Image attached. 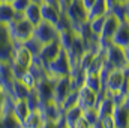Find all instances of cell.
Returning a JSON list of instances; mask_svg holds the SVG:
<instances>
[{
  "label": "cell",
  "mask_w": 129,
  "mask_h": 128,
  "mask_svg": "<svg viewBox=\"0 0 129 128\" xmlns=\"http://www.w3.org/2000/svg\"><path fill=\"white\" fill-rule=\"evenodd\" d=\"M8 26V30L11 38L14 39L15 44H23L26 42L29 38L33 36V30H35V26L32 23H29L23 15L21 17H17L15 20H12Z\"/></svg>",
  "instance_id": "cell-1"
},
{
  "label": "cell",
  "mask_w": 129,
  "mask_h": 128,
  "mask_svg": "<svg viewBox=\"0 0 129 128\" xmlns=\"http://www.w3.org/2000/svg\"><path fill=\"white\" fill-rule=\"evenodd\" d=\"M66 18L69 20L72 29L77 32L84 23H87V9L83 6V3L80 0H72L69 5L64 6V9L62 11Z\"/></svg>",
  "instance_id": "cell-2"
},
{
  "label": "cell",
  "mask_w": 129,
  "mask_h": 128,
  "mask_svg": "<svg viewBox=\"0 0 129 128\" xmlns=\"http://www.w3.org/2000/svg\"><path fill=\"white\" fill-rule=\"evenodd\" d=\"M45 69H47V75L51 77V78H54V80L59 78V77L69 75L71 71H72V65H71V60H69L68 53L62 48L60 53L57 54V57L47 65Z\"/></svg>",
  "instance_id": "cell-3"
},
{
  "label": "cell",
  "mask_w": 129,
  "mask_h": 128,
  "mask_svg": "<svg viewBox=\"0 0 129 128\" xmlns=\"http://www.w3.org/2000/svg\"><path fill=\"white\" fill-rule=\"evenodd\" d=\"M129 77V66L128 68H113L111 72L108 74L105 83H104V89L102 92L105 95L114 96L122 88L123 81Z\"/></svg>",
  "instance_id": "cell-4"
},
{
  "label": "cell",
  "mask_w": 129,
  "mask_h": 128,
  "mask_svg": "<svg viewBox=\"0 0 129 128\" xmlns=\"http://www.w3.org/2000/svg\"><path fill=\"white\" fill-rule=\"evenodd\" d=\"M105 60L113 68H128L129 66V47L122 48L114 44H110L104 48Z\"/></svg>",
  "instance_id": "cell-5"
},
{
  "label": "cell",
  "mask_w": 129,
  "mask_h": 128,
  "mask_svg": "<svg viewBox=\"0 0 129 128\" xmlns=\"http://www.w3.org/2000/svg\"><path fill=\"white\" fill-rule=\"evenodd\" d=\"M122 21L111 12H107L105 18H104V26H102V30L99 33V47L101 48H105L107 45L111 44V39H113V35L116 33L119 24Z\"/></svg>",
  "instance_id": "cell-6"
},
{
  "label": "cell",
  "mask_w": 129,
  "mask_h": 128,
  "mask_svg": "<svg viewBox=\"0 0 129 128\" xmlns=\"http://www.w3.org/2000/svg\"><path fill=\"white\" fill-rule=\"evenodd\" d=\"M15 42L11 38L8 26L0 24V62H9L15 48Z\"/></svg>",
  "instance_id": "cell-7"
},
{
  "label": "cell",
  "mask_w": 129,
  "mask_h": 128,
  "mask_svg": "<svg viewBox=\"0 0 129 128\" xmlns=\"http://www.w3.org/2000/svg\"><path fill=\"white\" fill-rule=\"evenodd\" d=\"M57 29L56 26L47 23V21H39L36 26H35V30H33V36L44 45V44H48L54 39H57Z\"/></svg>",
  "instance_id": "cell-8"
},
{
  "label": "cell",
  "mask_w": 129,
  "mask_h": 128,
  "mask_svg": "<svg viewBox=\"0 0 129 128\" xmlns=\"http://www.w3.org/2000/svg\"><path fill=\"white\" fill-rule=\"evenodd\" d=\"M39 6H41V18H42V21H47V23L56 26L59 23V20H60L62 9L57 5H54V3H51L48 0L41 2Z\"/></svg>",
  "instance_id": "cell-9"
},
{
  "label": "cell",
  "mask_w": 129,
  "mask_h": 128,
  "mask_svg": "<svg viewBox=\"0 0 129 128\" xmlns=\"http://www.w3.org/2000/svg\"><path fill=\"white\" fill-rule=\"evenodd\" d=\"M60 50H62V47H60L59 41L54 39V41H51V42L42 45V48H41L39 54L36 56V59L44 65V66H47L51 60H54V59L57 57V54L60 53Z\"/></svg>",
  "instance_id": "cell-10"
},
{
  "label": "cell",
  "mask_w": 129,
  "mask_h": 128,
  "mask_svg": "<svg viewBox=\"0 0 129 128\" xmlns=\"http://www.w3.org/2000/svg\"><path fill=\"white\" fill-rule=\"evenodd\" d=\"M53 89H54V78L51 77H44L42 80H39L35 86V91L39 96V101H41V105L45 104V102H50L53 101Z\"/></svg>",
  "instance_id": "cell-11"
},
{
  "label": "cell",
  "mask_w": 129,
  "mask_h": 128,
  "mask_svg": "<svg viewBox=\"0 0 129 128\" xmlns=\"http://www.w3.org/2000/svg\"><path fill=\"white\" fill-rule=\"evenodd\" d=\"M72 86H71V80H69V75H64V77H59L54 80V89H53V101L59 105H62L63 99L66 98V95L71 92ZM77 89V88H75Z\"/></svg>",
  "instance_id": "cell-12"
},
{
  "label": "cell",
  "mask_w": 129,
  "mask_h": 128,
  "mask_svg": "<svg viewBox=\"0 0 129 128\" xmlns=\"http://www.w3.org/2000/svg\"><path fill=\"white\" fill-rule=\"evenodd\" d=\"M114 128H129V101L117 104L113 112Z\"/></svg>",
  "instance_id": "cell-13"
},
{
  "label": "cell",
  "mask_w": 129,
  "mask_h": 128,
  "mask_svg": "<svg viewBox=\"0 0 129 128\" xmlns=\"http://www.w3.org/2000/svg\"><path fill=\"white\" fill-rule=\"evenodd\" d=\"M98 102V94L95 91L89 89L87 86L81 84L78 88V105L84 110V109H89V107H96Z\"/></svg>",
  "instance_id": "cell-14"
},
{
  "label": "cell",
  "mask_w": 129,
  "mask_h": 128,
  "mask_svg": "<svg viewBox=\"0 0 129 128\" xmlns=\"http://www.w3.org/2000/svg\"><path fill=\"white\" fill-rule=\"evenodd\" d=\"M111 44H114L117 47H122V48L129 47V21H122L119 24L116 33L113 35Z\"/></svg>",
  "instance_id": "cell-15"
},
{
  "label": "cell",
  "mask_w": 129,
  "mask_h": 128,
  "mask_svg": "<svg viewBox=\"0 0 129 128\" xmlns=\"http://www.w3.org/2000/svg\"><path fill=\"white\" fill-rule=\"evenodd\" d=\"M39 112L44 118V121H56L63 112L60 109L59 104H56L54 101H50V102H45L39 107Z\"/></svg>",
  "instance_id": "cell-16"
},
{
  "label": "cell",
  "mask_w": 129,
  "mask_h": 128,
  "mask_svg": "<svg viewBox=\"0 0 129 128\" xmlns=\"http://www.w3.org/2000/svg\"><path fill=\"white\" fill-rule=\"evenodd\" d=\"M14 72L11 68V62H0V84L5 88V91L9 94L11 92V86L14 81Z\"/></svg>",
  "instance_id": "cell-17"
},
{
  "label": "cell",
  "mask_w": 129,
  "mask_h": 128,
  "mask_svg": "<svg viewBox=\"0 0 129 128\" xmlns=\"http://www.w3.org/2000/svg\"><path fill=\"white\" fill-rule=\"evenodd\" d=\"M11 110H12L14 116H15L20 122H23V121L27 118V115L30 113V109H29L26 99H12Z\"/></svg>",
  "instance_id": "cell-18"
},
{
  "label": "cell",
  "mask_w": 129,
  "mask_h": 128,
  "mask_svg": "<svg viewBox=\"0 0 129 128\" xmlns=\"http://www.w3.org/2000/svg\"><path fill=\"white\" fill-rule=\"evenodd\" d=\"M23 17H24L29 23H32L33 26H36L39 21H42V18H41V6H39V2H35V0H33L32 3L26 8V11L23 12Z\"/></svg>",
  "instance_id": "cell-19"
},
{
  "label": "cell",
  "mask_w": 129,
  "mask_h": 128,
  "mask_svg": "<svg viewBox=\"0 0 129 128\" xmlns=\"http://www.w3.org/2000/svg\"><path fill=\"white\" fill-rule=\"evenodd\" d=\"M110 6L107 3V0H95L92 3V6L87 9V20L95 18V17H104L107 15Z\"/></svg>",
  "instance_id": "cell-20"
},
{
  "label": "cell",
  "mask_w": 129,
  "mask_h": 128,
  "mask_svg": "<svg viewBox=\"0 0 129 128\" xmlns=\"http://www.w3.org/2000/svg\"><path fill=\"white\" fill-rule=\"evenodd\" d=\"M29 88L18 78H14L12 86H11V92L9 95L12 96V99H26L29 95Z\"/></svg>",
  "instance_id": "cell-21"
},
{
  "label": "cell",
  "mask_w": 129,
  "mask_h": 128,
  "mask_svg": "<svg viewBox=\"0 0 129 128\" xmlns=\"http://www.w3.org/2000/svg\"><path fill=\"white\" fill-rule=\"evenodd\" d=\"M17 17H21V14H17L11 6V3L0 2V24H9Z\"/></svg>",
  "instance_id": "cell-22"
},
{
  "label": "cell",
  "mask_w": 129,
  "mask_h": 128,
  "mask_svg": "<svg viewBox=\"0 0 129 128\" xmlns=\"http://www.w3.org/2000/svg\"><path fill=\"white\" fill-rule=\"evenodd\" d=\"M81 116H83V109H81L78 104H75V105H72V107L63 110V118H64V121H66V124H68V128L74 127V124H75Z\"/></svg>",
  "instance_id": "cell-23"
},
{
  "label": "cell",
  "mask_w": 129,
  "mask_h": 128,
  "mask_svg": "<svg viewBox=\"0 0 129 128\" xmlns=\"http://www.w3.org/2000/svg\"><path fill=\"white\" fill-rule=\"evenodd\" d=\"M44 124V118L41 115L39 110H30V113L27 115V118L21 122L23 128H41Z\"/></svg>",
  "instance_id": "cell-24"
},
{
  "label": "cell",
  "mask_w": 129,
  "mask_h": 128,
  "mask_svg": "<svg viewBox=\"0 0 129 128\" xmlns=\"http://www.w3.org/2000/svg\"><path fill=\"white\" fill-rule=\"evenodd\" d=\"M98 50H93V48H86L84 50V53L80 56V59H78V62H77V66L75 68H78V69H81V71H87L89 69V66L92 65L93 62V57H95V54H96Z\"/></svg>",
  "instance_id": "cell-25"
},
{
  "label": "cell",
  "mask_w": 129,
  "mask_h": 128,
  "mask_svg": "<svg viewBox=\"0 0 129 128\" xmlns=\"http://www.w3.org/2000/svg\"><path fill=\"white\" fill-rule=\"evenodd\" d=\"M75 30L74 29H64V30H60L59 35H57V41L60 44V47L63 48L64 51H68L74 42V38H75Z\"/></svg>",
  "instance_id": "cell-26"
},
{
  "label": "cell",
  "mask_w": 129,
  "mask_h": 128,
  "mask_svg": "<svg viewBox=\"0 0 129 128\" xmlns=\"http://www.w3.org/2000/svg\"><path fill=\"white\" fill-rule=\"evenodd\" d=\"M83 84L87 86L89 89L95 91L96 94L102 92V83H101V78H99V75H98L96 72H86Z\"/></svg>",
  "instance_id": "cell-27"
},
{
  "label": "cell",
  "mask_w": 129,
  "mask_h": 128,
  "mask_svg": "<svg viewBox=\"0 0 129 128\" xmlns=\"http://www.w3.org/2000/svg\"><path fill=\"white\" fill-rule=\"evenodd\" d=\"M111 14H114L120 21H129V5H120V3H113L110 6Z\"/></svg>",
  "instance_id": "cell-28"
},
{
  "label": "cell",
  "mask_w": 129,
  "mask_h": 128,
  "mask_svg": "<svg viewBox=\"0 0 129 128\" xmlns=\"http://www.w3.org/2000/svg\"><path fill=\"white\" fill-rule=\"evenodd\" d=\"M77 102H78V88H77V89H71V92H69V94L66 95V98L63 99L60 109H62V112H63V110H66V109L75 105Z\"/></svg>",
  "instance_id": "cell-29"
},
{
  "label": "cell",
  "mask_w": 129,
  "mask_h": 128,
  "mask_svg": "<svg viewBox=\"0 0 129 128\" xmlns=\"http://www.w3.org/2000/svg\"><path fill=\"white\" fill-rule=\"evenodd\" d=\"M21 45H24L30 53L33 54V57H36L38 54H39V51H41V48H42V44L35 38V36H32V38H29L26 42H23Z\"/></svg>",
  "instance_id": "cell-30"
},
{
  "label": "cell",
  "mask_w": 129,
  "mask_h": 128,
  "mask_svg": "<svg viewBox=\"0 0 129 128\" xmlns=\"http://www.w3.org/2000/svg\"><path fill=\"white\" fill-rule=\"evenodd\" d=\"M104 18H105V15H104V17H95V18L87 20V24H89V27H90L92 33L96 35L98 38H99V33H101L102 26H104Z\"/></svg>",
  "instance_id": "cell-31"
},
{
  "label": "cell",
  "mask_w": 129,
  "mask_h": 128,
  "mask_svg": "<svg viewBox=\"0 0 129 128\" xmlns=\"http://www.w3.org/2000/svg\"><path fill=\"white\" fill-rule=\"evenodd\" d=\"M26 101H27V105H29L30 110H39L41 101H39V96H38V94H36L35 88L29 91V95H27V98H26Z\"/></svg>",
  "instance_id": "cell-32"
},
{
  "label": "cell",
  "mask_w": 129,
  "mask_h": 128,
  "mask_svg": "<svg viewBox=\"0 0 129 128\" xmlns=\"http://www.w3.org/2000/svg\"><path fill=\"white\" fill-rule=\"evenodd\" d=\"M83 118L89 122V124H92V125H95L98 122V112H96V107H89V109H84L83 110Z\"/></svg>",
  "instance_id": "cell-33"
},
{
  "label": "cell",
  "mask_w": 129,
  "mask_h": 128,
  "mask_svg": "<svg viewBox=\"0 0 129 128\" xmlns=\"http://www.w3.org/2000/svg\"><path fill=\"white\" fill-rule=\"evenodd\" d=\"M33 0H12L11 2V6L14 8V11L17 12V14H21L23 15V12L26 11V8L32 3Z\"/></svg>",
  "instance_id": "cell-34"
},
{
  "label": "cell",
  "mask_w": 129,
  "mask_h": 128,
  "mask_svg": "<svg viewBox=\"0 0 129 128\" xmlns=\"http://www.w3.org/2000/svg\"><path fill=\"white\" fill-rule=\"evenodd\" d=\"M101 128H114V121H113V116L111 115H107V116H101L96 122Z\"/></svg>",
  "instance_id": "cell-35"
},
{
  "label": "cell",
  "mask_w": 129,
  "mask_h": 128,
  "mask_svg": "<svg viewBox=\"0 0 129 128\" xmlns=\"http://www.w3.org/2000/svg\"><path fill=\"white\" fill-rule=\"evenodd\" d=\"M8 96H9V94H8V92L5 91V88L0 84V113H2V110H3V107H5V102H6Z\"/></svg>",
  "instance_id": "cell-36"
},
{
  "label": "cell",
  "mask_w": 129,
  "mask_h": 128,
  "mask_svg": "<svg viewBox=\"0 0 129 128\" xmlns=\"http://www.w3.org/2000/svg\"><path fill=\"white\" fill-rule=\"evenodd\" d=\"M92 127H93V125H92V124H89V122L81 116V118L74 124V127H72V128H92Z\"/></svg>",
  "instance_id": "cell-37"
},
{
  "label": "cell",
  "mask_w": 129,
  "mask_h": 128,
  "mask_svg": "<svg viewBox=\"0 0 129 128\" xmlns=\"http://www.w3.org/2000/svg\"><path fill=\"white\" fill-rule=\"evenodd\" d=\"M41 128H57V125H56L54 121H44V124H42Z\"/></svg>",
  "instance_id": "cell-38"
},
{
  "label": "cell",
  "mask_w": 129,
  "mask_h": 128,
  "mask_svg": "<svg viewBox=\"0 0 129 128\" xmlns=\"http://www.w3.org/2000/svg\"><path fill=\"white\" fill-rule=\"evenodd\" d=\"M80 2H81V3H83V6H84V8H86V9H89V8H90V6H92V3H93V2H95V0H80Z\"/></svg>",
  "instance_id": "cell-39"
},
{
  "label": "cell",
  "mask_w": 129,
  "mask_h": 128,
  "mask_svg": "<svg viewBox=\"0 0 129 128\" xmlns=\"http://www.w3.org/2000/svg\"><path fill=\"white\" fill-rule=\"evenodd\" d=\"M71 2H72V0H59V6H60V9L63 11L64 6H66V5H69Z\"/></svg>",
  "instance_id": "cell-40"
},
{
  "label": "cell",
  "mask_w": 129,
  "mask_h": 128,
  "mask_svg": "<svg viewBox=\"0 0 129 128\" xmlns=\"http://www.w3.org/2000/svg\"><path fill=\"white\" fill-rule=\"evenodd\" d=\"M113 3H120V5H129V0H113Z\"/></svg>",
  "instance_id": "cell-41"
},
{
  "label": "cell",
  "mask_w": 129,
  "mask_h": 128,
  "mask_svg": "<svg viewBox=\"0 0 129 128\" xmlns=\"http://www.w3.org/2000/svg\"><path fill=\"white\" fill-rule=\"evenodd\" d=\"M48 2H51V3H54V5L59 6V0H48ZM59 8H60V6H59Z\"/></svg>",
  "instance_id": "cell-42"
},
{
  "label": "cell",
  "mask_w": 129,
  "mask_h": 128,
  "mask_svg": "<svg viewBox=\"0 0 129 128\" xmlns=\"http://www.w3.org/2000/svg\"><path fill=\"white\" fill-rule=\"evenodd\" d=\"M0 2H3V3H11L12 0H0Z\"/></svg>",
  "instance_id": "cell-43"
},
{
  "label": "cell",
  "mask_w": 129,
  "mask_h": 128,
  "mask_svg": "<svg viewBox=\"0 0 129 128\" xmlns=\"http://www.w3.org/2000/svg\"><path fill=\"white\" fill-rule=\"evenodd\" d=\"M92 128H101V127H99L98 124H95V125H93V127H92Z\"/></svg>",
  "instance_id": "cell-44"
},
{
  "label": "cell",
  "mask_w": 129,
  "mask_h": 128,
  "mask_svg": "<svg viewBox=\"0 0 129 128\" xmlns=\"http://www.w3.org/2000/svg\"><path fill=\"white\" fill-rule=\"evenodd\" d=\"M35 2H39V3H41V2H44V0H35Z\"/></svg>",
  "instance_id": "cell-45"
},
{
  "label": "cell",
  "mask_w": 129,
  "mask_h": 128,
  "mask_svg": "<svg viewBox=\"0 0 129 128\" xmlns=\"http://www.w3.org/2000/svg\"><path fill=\"white\" fill-rule=\"evenodd\" d=\"M21 128H23V127H21Z\"/></svg>",
  "instance_id": "cell-46"
}]
</instances>
